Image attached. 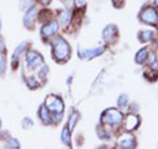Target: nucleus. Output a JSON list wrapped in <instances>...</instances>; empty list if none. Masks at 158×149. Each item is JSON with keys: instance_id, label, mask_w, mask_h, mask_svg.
I'll use <instances>...</instances> for the list:
<instances>
[{"instance_id": "obj_1", "label": "nucleus", "mask_w": 158, "mask_h": 149, "mask_svg": "<svg viewBox=\"0 0 158 149\" xmlns=\"http://www.w3.org/2000/svg\"><path fill=\"white\" fill-rule=\"evenodd\" d=\"M53 48V57L58 62H65L67 61V58L70 57V45L67 44V41L62 37H57L52 44Z\"/></svg>"}, {"instance_id": "obj_2", "label": "nucleus", "mask_w": 158, "mask_h": 149, "mask_svg": "<svg viewBox=\"0 0 158 149\" xmlns=\"http://www.w3.org/2000/svg\"><path fill=\"white\" fill-rule=\"evenodd\" d=\"M123 119H124V116H123V113L118 110H116V108H108V110L103 112L100 121L102 124H106V126H118L123 121Z\"/></svg>"}, {"instance_id": "obj_3", "label": "nucleus", "mask_w": 158, "mask_h": 149, "mask_svg": "<svg viewBox=\"0 0 158 149\" xmlns=\"http://www.w3.org/2000/svg\"><path fill=\"white\" fill-rule=\"evenodd\" d=\"M140 19H141V21H144L146 24L156 25L158 23V12L153 7H146L142 9V12L140 13Z\"/></svg>"}, {"instance_id": "obj_4", "label": "nucleus", "mask_w": 158, "mask_h": 149, "mask_svg": "<svg viewBox=\"0 0 158 149\" xmlns=\"http://www.w3.org/2000/svg\"><path fill=\"white\" fill-rule=\"evenodd\" d=\"M45 106L50 112H63V102L57 95H49L45 100Z\"/></svg>"}, {"instance_id": "obj_5", "label": "nucleus", "mask_w": 158, "mask_h": 149, "mask_svg": "<svg viewBox=\"0 0 158 149\" xmlns=\"http://www.w3.org/2000/svg\"><path fill=\"white\" fill-rule=\"evenodd\" d=\"M25 62H27L28 67L36 69L38 66H42L44 65V58H42V56L40 53L31 50V52L25 53Z\"/></svg>"}, {"instance_id": "obj_6", "label": "nucleus", "mask_w": 158, "mask_h": 149, "mask_svg": "<svg viewBox=\"0 0 158 149\" xmlns=\"http://www.w3.org/2000/svg\"><path fill=\"white\" fill-rule=\"evenodd\" d=\"M104 52V48H91V49H85V48H79L78 56L82 59H92L98 56H100Z\"/></svg>"}, {"instance_id": "obj_7", "label": "nucleus", "mask_w": 158, "mask_h": 149, "mask_svg": "<svg viewBox=\"0 0 158 149\" xmlns=\"http://www.w3.org/2000/svg\"><path fill=\"white\" fill-rule=\"evenodd\" d=\"M57 32H58V21H56V20H52L50 23H48L46 25L42 27L41 36H42V38H50Z\"/></svg>"}, {"instance_id": "obj_8", "label": "nucleus", "mask_w": 158, "mask_h": 149, "mask_svg": "<svg viewBox=\"0 0 158 149\" xmlns=\"http://www.w3.org/2000/svg\"><path fill=\"white\" fill-rule=\"evenodd\" d=\"M118 147L120 148H124V149H132V148H136V138L131 133H125L120 137L118 140Z\"/></svg>"}, {"instance_id": "obj_9", "label": "nucleus", "mask_w": 158, "mask_h": 149, "mask_svg": "<svg viewBox=\"0 0 158 149\" xmlns=\"http://www.w3.org/2000/svg\"><path fill=\"white\" fill-rule=\"evenodd\" d=\"M27 48H28V42H23V44H20L16 49H15V53L12 56V67L13 69L17 67L19 59H20V57H21V54L27 53Z\"/></svg>"}, {"instance_id": "obj_10", "label": "nucleus", "mask_w": 158, "mask_h": 149, "mask_svg": "<svg viewBox=\"0 0 158 149\" xmlns=\"http://www.w3.org/2000/svg\"><path fill=\"white\" fill-rule=\"evenodd\" d=\"M36 19H37V8L32 7L31 9H28L25 16H24V25L28 28H32L34 21H36Z\"/></svg>"}, {"instance_id": "obj_11", "label": "nucleus", "mask_w": 158, "mask_h": 149, "mask_svg": "<svg viewBox=\"0 0 158 149\" xmlns=\"http://www.w3.org/2000/svg\"><path fill=\"white\" fill-rule=\"evenodd\" d=\"M125 130L127 131H135L136 128L140 126V117L135 113H131V115H128L125 117Z\"/></svg>"}, {"instance_id": "obj_12", "label": "nucleus", "mask_w": 158, "mask_h": 149, "mask_svg": "<svg viewBox=\"0 0 158 149\" xmlns=\"http://www.w3.org/2000/svg\"><path fill=\"white\" fill-rule=\"evenodd\" d=\"M116 36H117L116 25H108V27H106L104 31H103V37H104V40H107L108 42H111Z\"/></svg>"}, {"instance_id": "obj_13", "label": "nucleus", "mask_w": 158, "mask_h": 149, "mask_svg": "<svg viewBox=\"0 0 158 149\" xmlns=\"http://www.w3.org/2000/svg\"><path fill=\"white\" fill-rule=\"evenodd\" d=\"M38 116H40V119H41V121H42L44 124L52 123L50 113H49V110H48V107L45 106V104H42V106L40 107V110H38Z\"/></svg>"}, {"instance_id": "obj_14", "label": "nucleus", "mask_w": 158, "mask_h": 149, "mask_svg": "<svg viewBox=\"0 0 158 149\" xmlns=\"http://www.w3.org/2000/svg\"><path fill=\"white\" fill-rule=\"evenodd\" d=\"M71 16H73V13H71V9H63V11H61V12H59L58 20H59V23H61V24H63V25H66V24H69V23H70Z\"/></svg>"}, {"instance_id": "obj_15", "label": "nucleus", "mask_w": 158, "mask_h": 149, "mask_svg": "<svg viewBox=\"0 0 158 149\" xmlns=\"http://www.w3.org/2000/svg\"><path fill=\"white\" fill-rule=\"evenodd\" d=\"M153 38H154V33H153V31H149V29L141 31L138 33V40H140L141 42H150Z\"/></svg>"}, {"instance_id": "obj_16", "label": "nucleus", "mask_w": 158, "mask_h": 149, "mask_svg": "<svg viewBox=\"0 0 158 149\" xmlns=\"http://www.w3.org/2000/svg\"><path fill=\"white\" fill-rule=\"evenodd\" d=\"M148 56H149V50H148V48H144V49H141V50H138L135 59H136V62L138 63V65H141V63L146 62Z\"/></svg>"}, {"instance_id": "obj_17", "label": "nucleus", "mask_w": 158, "mask_h": 149, "mask_svg": "<svg viewBox=\"0 0 158 149\" xmlns=\"http://www.w3.org/2000/svg\"><path fill=\"white\" fill-rule=\"evenodd\" d=\"M78 120H79V113H78V112H73L71 115H70V117H69V124H67V126H69V130L74 131V128H75Z\"/></svg>"}, {"instance_id": "obj_18", "label": "nucleus", "mask_w": 158, "mask_h": 149, "mask_svg": "<svg viewBox=\"0 0 158 149\" xmlns=\"http://www.w3.org/2000/svg\"><path fill=\"white\" fill-rule=\"evenodd\" d=\"M70 133L71 131L69 130V127H65L62 130V133H61V140L63 144H66V145H70Z\"/></svg>"}, {"instance_id": "obj_19", "label": "nucleus", "mask_w": 158, "mask_h": 149, "mask_svg": "<svg viewBox=\"0 0 158 149\" xmlns=\"http://www.w3.org/2000/svg\"><path fill=\"white\" fill-rule=\"evenodd\" d=\"M34 4H36L34 0H20V9H23V11L27 12L28 9L34 7Z\"/></svg>"}, {"instance_id": "obj_20", "label": "nucleus", "mask_w": 158, "mask_h": 149, "mask_svg": "<svg viewBox=\"0 0 158 149\" xmlns=\"http://www.w3.org/2000/svg\"><path fill=\"white\" fill-rule=\"evenodd\" d=\"M149 59H146V62H148V65H149L150 69H158V59H157V56L156 54H149Z\"/></svg>"}, {"instance_id": "obj_21", "label": "nucleus", "mask_w": 158, "mask_h": 149, "mask_svg": "<svg viewBox=\"0 0 158 149\" xmlns=\"http://www.w3.org/2000/svg\"><path fill=\"white\" fill-rule=\"evenodd\" d=\"M63 112H52L50 113V119H52V123H54V124H57V123H59L62 120V117H63V115H62Z\"/></svg>"}, {"instance_id": "obj_22", "label": "nucleus", "mask_w": 158, "mask_h": 149, "mask_svg": "<svg viewBox=\"0 0 158 149\" xmlns=\"http://www.w3.org/2000/svg\"><path fill=\"white\" fill-rule=\"evenodd\" d=\"M27 84L29 88H32V90H34V88L38 87V82H37V78L34 77H31V78H27Z\"/></svg>"}, {"instance_id": "obj_23", "label": "nucleus", "mask_w": 158, "mask_h": 149, "mask_svg": "<svg viewBox=\"0 0 158 149\" xmlns=\"http://www.w3.org/2000/svg\"><path fill=\"white\" fill-rule=\"evenodd\" d=\"M21 126H23L24 130H29V128L33 127V120L31 117H24L23 121H21Z\"/></svg>"}, {"instance_id": "obj_24", "label": "nucleus", "mask_w": 158, "mask_h": 149, "mask_svg": "<svg viewBox=\"0 0 158 149\" xmlns=\"http://www.w3.org/2000/svg\"><path fill=\"white\" fill-rule=\"evenodd\" d=\"M6 67H7L6 57H4V53H0V74H3L6 71Z\"/></svg>"}, {"instance_id": "obj_25", "label": "nucleus", "mask_w": 158, "mask_h": 149, "mask_svg": "<svg viewBox=\"0 0 158 149\" xmlns=\"http://www.w3.org/2000/svg\"><path fill=\"white\" fill-rule=\"evenodd\" d=\"M7 148H20V143L13 137H8V143H7Z\"/></svg>"}, {"instance_id": "obj_26", "label": "nucleus", "mask_w": 158, "mask_h": 149, "mask_svg": "<svg viewBox=\"0 0 158 149\" xmlns=\"http://www.w3.org/2000/svg\"><path fill=\"white\" fill-rule=\"evenodd\" d=\"M117 104L120 107H125L127 104H128V96L125 95V94H121L120 96H118V99H117Z\"/></svg>"}, {"instance_id": "obj_27", "label": "nucleus", "mask_w": 158, "mask_h": 149, "mask_svg": "<svg viewBox=\"0 0 158 149\" xmlns=\"http://www.w3.org/2000/svg\"><path fill=\"white\" fill-rule=\"evenodd\" d=\"M48 71H49V67L45 66V65H42L41 70H40V73H38V77L41 78L42 81H45V79H46V75H48Z\"/></svg>"}, {"instance_id": "obj_28", "label": "nucleus", "mask_w": 158, "mask_h": 149, "mask_svg": "<svg viewBox=\"0 0 158 149\" xmlns=\"http://www.w3.org/2000/svg\"><path fill=\"white\" fill-rule=\"evenodd\" d=\"M7 49H6V45H4V41L0 38V53H4Z\"/></svg>"}, {"instance_id": "obj_29", "label": "nucleus", "mask_w": 158, "mask_h": 149, "mask_svg": "<svg viewBox=\"0 0 158 149\" xmlns=\"http://www.w3.org/2000/svg\"><path fill=\"white\" fill-rule=\"evenodd\" d=\"M75 3H77L78 7H83L86 4V0H75Z\"/></svg>"}, {"instance_id": "obj_30", "label": "nucleus", "mask_w": 158, "mask_h": 149, "mask_svg": "<svg viewBox=\"0 0 158 149\" xmlns=\"http://www.w3.org/2000/svg\"><path fill=\"white\" fill-rule=\"evenodd\" d=\"M38 3H41L42 6H48V4L52 3V0H38Z\"/></svg>"}, {"instance_id": "obj_31", "label": "nucleus", "mask_w": 158, "mask_h": 149, "mask_svg": "<svg viewBox=\"0 0 158 149\" xmlns=\"http://www.w3.org/2000/svg\"><path fill=\"white\" fill-rule=\"evenodd\" d=\"M2 127H3V123H2V120H0V131H2Z\"/></svg>"}, {"instance_id": "obj_32", "label": "nucleus", "mask_w": 158, "mask_h": 149, "mask_svg": "<svg viewBox=\"0 0 158 149\" xmlns=\"http://www.w3.org/2000/svg\"><path fill=\"white\" fill-rule=\"evenodd\" d=\"M154 4H156L157 7H158V0H154Z\"/></svg>"}, {"instance_id": "obj_33", "label": "nucleus", "mask_w": 158, "mask_h": 149, "mask_svg": "<svg viewBox=\"0 0 158 149\" xmlns=\"http://www.w3.org/2000/svg\"><path fill=\"white\" fill-rule=\"evenodd\" d=\"M61 2H63V3H66V2H67V0H61Z\"/></svg>"}, {"instance_id": "obj_34", "label": "nucleus", "mask_w": 158, "mask_h": 149, "mask_svg": "<svg viewBox=\"0 0 158 149\" xmlns=\"http://www.w3.org/2000/svg\"><path fill=\"white\" fill-rule=\"evenodd\" d=\"M0 29H2V21H0Z\"/></svg>"}]
</instances>
